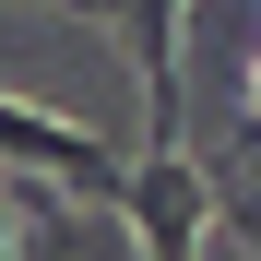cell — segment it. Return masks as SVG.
Returning <instances> with one entry per match:
<instances>
[{
	"label": "cell",
	"instance_id": "1",
	"mask_svg": "<svg viewBox=\"0 0 261 261\" xmlns=\"http://www.w3.org/2000/svg\"><path fill=\"white\" fill-rule=\"evenodd\" d=\"M0 166H36V178H60L71 202H107V214L130 190V154L107 143V130H83L60 107H24V95H0Z\"/></svg>",
	"mask_w": 261,
	"mask_h": 261
},
{
	"label": "cell",
	"instance_id": "2",
	"mask_svg": "<svg viewBox=\"0 0 261 261\" xmlns=\"http://www.w3.org/2000/svg\"><path fill=\"white\" fill-rule=\"evenodd\" d=\"M130 238H143V261H202V226H214V166H190L178 143H154L143 166H130Z\"/></svg>",
	"mask_w": 261,
	"mask_h": 261
},
{
	"label": "cell",
	"instance_id": "3",
	"mask_svg": "<svg viewBox=\"0 0 261 261\" xmlns=\"http://www.w3.org/2000/svg\"><path fill=\"white\" fill-rule=\"evenodd\" d=\"M178 12H190V0H107V24L130 36V71H143L154 143H178Z\"/></svg>",
	"mask_w": 261,
	"mask_h": 261
},
{
	"label": "cell",
	"instance_id": "4",
	"mask_svg": "<svg viewBox=\"0 0 261 261\" xmlns=\"http://www.w3.org/2000/svg\"><path fill=\"white\" fill-rule=\"evenodd\" d=\"M238 143H261V48H249V71H238Z\"/></svg>",
	"mask_w": 261,
	"mask_h": 261
},
{
	"label": "cell",
	"instance_id": "5",
	"mask_svg": "<svg viewBox=\"0 0 261 261\" xmlns=\"http://www.w3.org/2000/svg\"><path fill=\"white\" fill-rule=\"evenodd\" d=\"M0 261H24V214H12V190H0Z\"/></svg>",
	"mask_w": 261,
	"mask_h": 261
}]
</instances>
